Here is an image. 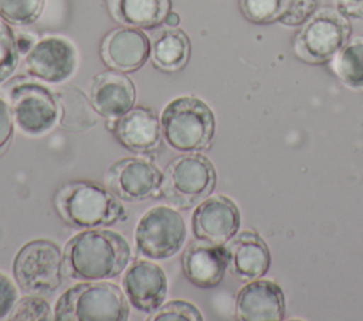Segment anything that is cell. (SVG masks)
Returning <instances> with one entry per match:
<instances>
[{
  "instance_id": "6da1fadb",
  "label": "cell",
  "mask_w": 363,
  "mask_h": 321,
  "mask_svg": "<svg viewBox=\"0 0 363 321\" xmlns=\"http://www.w3.org/2000/svg\"><path fill=\"white\" fill-rule=\"evenodd\" d=\"M62 255L64 267L71 279L96 281L119 276L128 267L132 252L121 233L94 228L68 239Z\"/></svg>"
},
{
  "instance_id": "7a4b0ae2",
  "label": "cell",
  "mask_w": 363,
  "mask_h": 321,
  "mask_svg": "<svg viewBox=\"0 0 363 321\" xmlns=\"http://www.w3.org/2000/svg\"><path fill=\"white\" fill-rule=\"evenodd\" d=\"M54 205L65 223L79 229L111 226L126 218L119 198L108 187L88 180L62 184L55 192Z\"/></svg>"
},
{
  "instance_id": "3957f363",
  "label": "cell",
  "mask_w": 363,
  "mask_h": 321,
  "mask_svg": "<svg viewBox=\"0 0 363 321\" xmlns=\"http://www.w3.org/2000/svg\"><path fill=\"white\" fill-rule=\"evenodd\" d=\"M129 301L118 284L96 280L67 288L54 307L55 321H126Z\"/></svg>"
},
{
  "instance_id": "277c9868",
  "label": "cell",
  "mask_w": 363,
  "mask_h": 321,
  "mask_svg": "<svg viewBox=\"0 0 363 321\" xmlns=\"http://www.w3.org/2000/svg\"><path fill=\"white\" fill-rule=\"evenodd\" d=\"M162 137L179 153L206 150L214 136L216 117L200 98L184 95L170 100L160 115Z\"/></svg>"
},
{
  "instance_id": "5b68a950",
  "label": "cell",
  "mask_w": 363,
  "mask_h": 321,
  "mask_svg": "<svg viewBox=\"0 0 363 321\" xmlns=\"http://www.w3.org/2000/svg\"><path fill=\"white\" fill-rule=\"evenodd\" d=\"M213 163L199 153H183L164 168L160 192L176 209H191L210 197L216 187Z\"/></svg>"
},
{
  "instance_id": "8992f818",
  "label": "cell",
  "mask_w": 363,
  "mask_h": 321,
  "mask_svg": "<svg viewBox=\"0 0 363 321\" xmlns=\"http://www.w3.org/2000/svg\"><path fill=\"white\" fill-rule=\"evenodd\" d=\"M64 269L61 247L48 239L24 243L13 260L14 280L26 294H52L62 284Z\"/></svg>"
},
{
  "instance_id": "52a82bcc",
  "label": "cell",
  "mask_w": 363,
  "mask_h": 321,
  "mask_svg": "<svg viewBox=\"0 0 363 321\" xmlns=\"http://www.w3.org/2000/svg\"><path fill=\"white\" fill-rule=\"evenodd\" d=\"M350 20L336 7L319 8L294 38V51L308 64L329 62L350 37Z\"/></svg>"
},
{
  "instance_id": "ba28073f",
  "label": "cell",
  "mask_w": 363,
  "mask_h": 321,
  "mask_svg": "<svg viewBox=\"0 0 363 321\" xmlns=\"http://www.w3.org/2000/svg\"><path fill=\"white\" fill-rule=\"evenodd\" d=\"M186 236V222L180 212L173 206L156 205L138 221L135 246L142 257L164 260L183 247Z\"/></svg>"
},
{
  "instance_id": "9c48e42d",
  "label": "cell",
  "mask_w": 363,
  "mask_h": 321,
  "mask_svg": "<svg viewBox=\"0 0 363 321\" xmlns=\"http://www.w3.org/2000/svg\"><path fill=\"white\" fill-rule=\"evenodd\" d=\"M9 105L14 124L27 136H43L60 120L57 93L38 82L16 83L9 91Z\"/></svg>"
},
{
  "instance_id": "30bf717a",
  "label": "cell",
  "mask_w": 363,
  "mask_h": 321,
  "mask_svg": "<svg viewBox=\"0 0 363 321\" xmlns=\"http://www.w3.org/2000/svg\"><path fill=\"white\" fill-rule=\"evenodd\" d=\"M78 52L72 41L48 35L33 45L24 55V68L35 79L47 83H62L77 71Z\"/></svg>"
},
{
  "instance_id": "8fae6325",
  "label": "cell",
  "mask_w": 363,
  "mask_h": 321,
  "mask_svg": "<svg viewBox=\"0 0 363 321\" xmlns=\"http://www.w3.org/2000/svg\"><path fill=\"white\" fill-rule=\"evenodd\" d=\"M163 173L147 158L126 157L112 163L105 173L108 189L121 201L139 202L162 185Z\"/></svg>"
},
{
  "instance_id": "7c38bea8",
  "label": "cell",
  "mask_w": 363,
  "mask_h": 321,
  "mask_svg": "<svg viewBox=\"0 0 363 321\" xmlns=\"http://www.w3.org/2000/svg\"><path fill=\"white\" fill-rule=\"evenodd\" d=\"M167 287L164 270L150 259L135 260L122 277V290L129 304L146 314L155 313L164 303Z\"/></svg>"
},
{
  "instance_id": "4fadbf2b",
  "label": "cell",
  "mask_w": 363,
  "mask_h": 321,
  "mask_svg": "<svg viewBox=\"0 0 363 321\" xmlns=\"http://www.w3.org/2000/svg\"><path fill=\"white\" fill-rule=\"evenodd\" d=\"M240 228V211L234 201L224 195L207 197L191 215V230L197 240L227 245Z\"/></svg>"
},
{
  "instance_id": "5bb4252c",
  "label": "cell",
  "mask_w": 363,
  "mask_h": 321,
  "mask_svg": "<svg viewBox=\"0 0 363 321\" xmlns=\"http://www.w3.org/2000/svg\"><path fill=\"white\" fill-rule=\"evenodd\" d=\"M150 40L136 27L119 25L109 30L99 45L101 59L111 69L135 72L150 58Z\"/></svg>"
},
{
  "instance_id": "9a60e30c",
  "label": "cell",
  "mask_w": 363,
  "mask_h": 321,
  "mask_svg": "<svg viewBox=\"0 0 363 321\" xmlns=\"http://www.w3.org/2000/svg\"><path fill=\"white\" fill-rule=\"evenodd\" d=\"M89 100L99 116L116 120L135 107V82L126 72L116 69L101 71L91 79Z\"/></svg>"
},
{
  "instance_id": "2e32d148",
  "label": "cell",
  "mask_w": 363,
  "mask_h": 321,
  "mask_svg": "<svg viewBox=\"0 0 363 321\" xmlns=\"http://www.w3.org/2000/svg\"><path fill=\"white\" fill-rule=\"evenodd\" d=\"M182 267L186 279L196 287H216L223 280L228 267L227 246L196 239L184 249Z\"/></svg>"
},
{
  "instance_id": "e0dca14e",
  "label": "cell",
  "mask_w": 363,
  "mask_h": 321,
  "mask_svg": "<svg viewBox=\"0 0 363 321\" xmlns=\"http://www.w3.org/2000/svg\"><path fill=\"white\" fill-rule=\"evenodd\" d=\"M111 129L125 148L138 154H150L160 144V119L150 107H132L128 113L113 120Z\"/></svg>"
},
{
  "instance_id": "ac0fdd59",
  "label": "cell",
  "mask_w": 363,
  "mask_h": 321,
  "mask_svg": "<svg viewBox=\"0 0 363 321\" xmlns=\"http://www.w3.org/2000/svg\"><path fill=\"white\" fill-rule=\"evenodd\" d=\"M237 317L244 321H278L284 318L285 298L278 284L254 280L245 284L235 301Z\"/></svg>"
},
{
  "instance_id": "d6986e66",
  "label": "cell",
  "mask_w": 363,
  "mask_h": 321,
  "mask_svg": "<svg viewBox=\"0 0 363 321\" xmlns=\"http://www.w3.org/2000/svg\"><path fill=\"white\" fill-rule=\"evenodd\" d=\"M228 267L242 280H255L269 267L271 256L265 242L252 232L235 235L227 245Z\"/></svg>"
},
{
  "instance_id": "ffe728a7",
  "label": "cell",
  "mask_w": 363,
  "mask_h": 321,
  "mask_svg": "<svg viewBox=\"0 0 363 321\" xmlns=\"http://www.w3.org/2000/svg\"><path fill=\"white\" fill-rule=\"evenodd\" d=\"M112 18L123 25L153 30L164 23L172 0H105Z\"/></svg>"
},
{
  "instance_id": "44dd1931",
  "label": "cell",
  "mask_w": 363,
  "mask_h": 321,
  "mask_svg": "<svg viewBox=\"0 0 363 321\" xmlns=\"http://www.w3.org/2000/svg\"><path fill=\"white\" fill-rule=\"evenodd\" d=\"M190 51L189 35L177 27H167L155 37L150 45V61L160 71L176 72L189 62Z\"/></svg>"
},
{
  "instance_id": "7402d4cb",
  "label": "cell",
  "mask_w": 363,
  "mask_h": 321,
  "mask_svg": "<svg viewBox=\"0 0 363 321\" xmlns=\"http://www.w3.org/2000/svg\"><path fill=\"white\" fill-rule=\"evenodd\" d=\"M329 64L342 83L352 89H363V34L350 35Z\"/></svg>"
},
{
  "instance_id": "603a6c76",
  "label": "cell",
  "mask_w": 363,
  "mask_h": 321,
  "mask_svg": "<svg viewBox=\"0 0 363 321\" xmlns=\"http://www.w3.org/2000/svg\"><path fill=\"white\" fill-rule=\"evenodd\" d=\"M60 102V120L58 123L69 130H86L98 123L96 112L91 100H85L84 95L74 88L71 93H58Z\"/></svg>"
},
{
  "instance_id": "cb8c5ba5",
  "label": "cell",
  "mask_w": 363,
  "mask_h": 321,
  "mask_svg": "<svg viewBox=\"0 0 363 321\" xmlns=\"http://www.w3.org/2000/svg\"><path fill=\"white\" fill-rule=\"evenodd\" d=\"M45 0H0V18L10 25L27 27L43 14Z\"/></svg>"
},
{
  "instance_id": "d4e9b609",
  "label": "cell",
  "mask_w": 363,
  "mask_h": 321,
  "mask_svg": "<svg viewBox=\"0 0 363 321\" xmlns=\"http://www.w3.org/2000/svg\"><path fill=\"white\" fill-rule=\"evenodd\" d=\"M51 318H54V311L40 294H27L18 298L7 317L11 321H50Z\"/></svg>"
},
{
  "instance_id": "484cf974",
  "label": "cell",
  "mask_w": 363,
  "mask_h": 321,
  "mask_svg": "<svg viewBox=\"0 0 363 321\" xmlns=\"http://www.w3.org/2000/svg\"><path fill=\"white\" fill-rule=\"evenodd\" d=\"M20 57L16 33L10 24L0 18V83L16 72Z\"/></svg>"
},
{
  "instance_id": "4316f807",
  "label": "cell",
  "mask_w": 363,
  "mask_h": 321,
  "mask_svg": "<svg viewBox=\"0 0 363 321\" xmlns=\"http://www.w3.org/2000/svg\"><path fill=\"white\" fill-rule=\"evenodd\" d=\"M286 0H240L242 16L254 24L278 23Z\"/></svg>"
},
{
  "instance_id": "83f0119b",
  "label": "cell",
  "mask_w": 363,
  "mask_h": 321,
  "mask_svg": "<svg viewBox=\"0 0 363 321\" xmlns=\"http://www.w3.org/2000/svg\"><path fill=\"white\" fill-rule=\"evenodd\" d=\"M149 321H201L200 310L186 300H170L163 303L152 315Z\"/></svg>"
},
{
  "instance_id": "f1b7e54d",
  "label": "cell",
  "mask_w": 363,
  "mask_h": 321,
  "mask_svg": "<svg viewBox=\"0 0 363 321\" xmlns=\"http://www.w3.org/2000/svg\"><path fill=\"white\" fill-rule=\"evenodd\" d=\"M320 0H286L278 23L286 27H301L318 10Z\"/></svg>"
},
{
  "instance_id": "f546056e",
  "label": "cell",
  "mask_w": 363,
  "mask_h": 321,
  "mask_svg": "<svg viewBox=\"0 0 363 321\" xmlns=\"http://www.w3.org/2000/svg\"><path fill=\"white\" fill-rule=\"evenodd\" d=\"M17 300L18 291L16 284L6 274L0 273V320L9 317Z\"/></svg>"
},
{
  "instance_id": "4dcf8cb0",
  "label": "cell",
  "mask_w": 363,
  "mask_h": 321,
  "mask_svg": "<svg viewBox=\"0 0 363 321\" xmlns=\"http://www.w3.org/2000/svg\"><path fill=\"white\" fill-rule=\"evenodd\" d=\"M14 136V120L10 105L0 98V154L9 147Z\"/></svg>"
},
{
  "instance_id": "1f68e13d",
  "label": "cell",
  "mask_w": 363,
  "mask_h": 321,
  "mask_svg": "<svg viewBox=\"0 0 363 321\" xmlns=\"http://www.w3.org/2000/svg\"><path fill=\"white\" fill-rule=\"evenodd\" d=\"M333 4L349 20L363 18V0H333Z\"/></svg>"
},
{
  "instance_id": "d6a6232c",
  "label": "cell",
  "mask_w": 363,
  "mask_h": 321,
  "mask_svg": "<svg viewBox=\"0 0 363 321\" xmlns=\"http://www.w3.org/2000/svg\"><path fill=\"white\" fill-rule=\"evenodd\" d=\"M16 40H17V47H18V51L21 55H26L33 48V45L37 42V38L31 33H24V31L17 33Z\"/></svg>"
},
{
  "instance_id": "836d02e7",
  "label": "cell",
  "mask_w": 363,
  "mask_h": 321,
  "mask_svg": "<svg viewBox=\"0 0 363 321\" xmlns=\"http://www.w3.org/2000/svg\"><path fill=\"white\" fill-rule=\"evenodd\" d=\"M164 24L167 27H177L180 24V16L176 11H169L167 16L164 17Z\"/></svg>"
}]
</instances>
